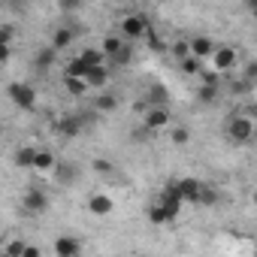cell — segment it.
Masks as SVG:
<instances>
[{
	"label": "cell",
	"mask_w": 257,
	"mask_h": 257,
	"mask_svg": "<svg viewBox=\"0 0 257 257\" xmlns=\"http://www.w3.org/2000/svg\"><path fill=\"white\" fill-rule=\"evenodd\" d=\"M227 137L233 143H251V137H254V121H251V115H230L227 118Z\"/></svg>",
	"instance_id": "obj_1"
},
{
	"label": "cell",
	"mask_w": 257,
	"mask_h": 257,
	"mask_svg": "<svg viewBox=\"0 0 257 257\" xmlns=\"http://www.w3.org/2000/svg\"><path fill=\"white\" fill-rule=\"evenodd\" d=\"M149 31H152V28H149V19H146L143 13H131V16H124V19H121V34L127 37V43L143 40Z\"/></svg>",
	"instance_id": "obj_2"
},
{
	"label": "cell",
	"mask_w": 257,
	"mask_h": 257,
	"mask_svg": "<svg viewBox=\"0 0 257 257\" xmlns=\"http://www.w3.org/2000/svg\"><path fill=\"white\" fill-rule=\"evenodd\" d=\"M7 94H10V100H13L19 109H34V106H37V88L28 85V82H13V85L7 88Z\"/></svg>",
	"instance_id": "obj_3"
},
{
	"label": "cell",
	"mask_w": 257,
	"mask_h": 257,
	"mask_svg": "<svg viewBox=\"0 0 257 257\" xmlns=\"http://www.w3.org/2000/svg\"><path fill=\"white\" fill-rule=\"evenodd\" d=\"M236 61H239V55H236V49L233 46H215V52H212V58H209V70H215L218 76L221 73H227V70H233L236 67Z\"/></svg>",
	"instance_id": "obj_4"
},
{
	"label": "cell",
	"mask_w": 257,
	"mask_h": 257,
	"mask_svg": "<svg viewBox=\"0 0 257 257\" xmlns=\"http://www.w3.org/2000/svg\"><path fill=\"white\" fill-rule=\"evenodd\" d=\"M164 215H167V221H176L179 218V212H182V200L176 197V191H173V185H167L161 194H158V203H155Z\"/></svg>",
	"instance_id": "obj_5"
},
{
	"label": "cell",
	"mask_w": 257,
	"mask_h": 257,
	"mask_svg": "<svg viewBox=\"0 0 257 257\" xmlns=\"http://www.w3.org/2000/svg\"><path fill=\"white\" fill-rule=\"evenodd\" d=\"M173 121V115H170V109L167 106H152L149 112H146V118H143V124H146V131H164V127Z\"/></svg>",
	"instance_id": "obj_6"
},
{
	"label": "cell",
	"mask_w": 257,
	"mask_h": 257,
	"mask_svg": "<svg viewBox=\"0 0 257 257\" xmlns=\"http://www.w3.org/2000/svg\"><path fill=\"white\" fill-rule=\"evenodd\" d=\"M200 188H203V182H197V179H179V182H173V191H176V197L182 200V206L185 203H197V194H200Z\"/></svg>",
	"instance_id": "obj_7"
},
{
	"label": "cell",
	"mask_w": 257,
	"mask_h": 257,
	"mask_svg": "<svg viewBox=\"0 0 257 257\" xmlns=\"http://www.w3.org/2000/svg\"><path fill=\"white\" fill-rule=\"evenodd\" d=\"M22 206H25V212H31V215H43V212L49 209V194L40 191V188H31V191L22 197Z\"/></svg>",
	"instance_id": "obj_8"
},
{
	"label": "cell",
	"mask_w": 257,
	"mask_h": 257,
	"mask_svg": "<svg viewBox=\"0 0 257 257\" xmlns=\"http://www.w3.org/2000/svg\"><path fill=\"white\" fill-rule=\"evenodd\" d=\"M88 212H91L94 218H106V215H112V212H115V200H112L109 194L97 191V194H91V197H88Z\"/></svg>",
	"instance_id": "obj_9"
},
{
	"label": "cell",
	"mask_w": 257,
	"mask_h": 257,
	"mask_svg": "<svg viewBox=\"0 0 257 257\" xmlns=\"http://www.w3.org/2000/svg\"><path fill=\"white\" fill-rule=\"evenodd\" d=\"M188 52H191V58H197V61H209L212 58V52H215V40L212 37H197V40H188Z\"/></svg>",
	"instance_id": "obj_10"
},
{
	"label": "cell",
	"mask_w": 257,
	"mask_h": 257,
	"mask_svg": "<svg viewBox=\"0 0 257 257\" xmlns=\"http://www.w3.org/2000/svg\"><path fill=\"white\" fill-rule=\"evenodd\" d=\"M82 131H85V115H64V118L58 121V134L67 137V140L79 137Z\"/></svg>",
	"instance_id": "obj_11"
},
{
	"label": "cell",
	"mask_w": 257,
	"mask_h": 257,
	"mask_svg": "<svg viewBox=\"0 0 257 257\" xmlns=\"http://www.w3.org/2000/svg\"><path fill=\"white\" fill-rule=\"evenodd\" d=\"M73 40H76V31H73L70 25H61V28H55L49 49H55V52H61V49H70V46H73Z\"/></svg>",
	"instance_id": "obj_12"
},
{
	"label": "cell",
	"mask_w": 257,
	"mask_h": 257,
	"mask_svg": "<svg viewBox=\"0 0 257 257\" xmlns=\"http://www.w3.org/2000/svg\"><path fill=\"white\" fill-rule=\"evenodd\" d=\"M109 79H112V70H109L106 64L91 67V70L85 73V85H88V88H106V85H109Z\"/></svg>",
	"instance_id": "obj_13"
},
{
	"label": "cell",
	"mask_w": 257,
	"mask_h": 257,
	"mask_svg": "<svg viewBox=\"0 0 257 257\" xmlns=\"http://www.w3.org/2000/svg\"><path fill=\"white\" fill-rule=\"evenodd\" d=\"M82 251V242L76 236H58L55 239V254L58 257H76Z\"/></svg>",
	"instance_id": "obj_14"
},
{
	"label": "cell",
	"mask_w": 257,
	"mask_h": 257,
	"mask_svg": "<svg viewBox=\"0 0 257 257\" xmlns=\"http://www.w3.org/2000/svg\"><path fill=\"white\" fill-rule=\"evenodd\" d=\"M134 52H137V49H134V43H124V46H121V49L106 61V67H109V70H112V67H127V64L134 61Z\"/></svg>",
	"instance_id": "obj_15"
},
{
	"label": "cell",
	"mask_w": 257,
	"mask_h": 257,
	"mask_svg": "<svg viewBox=\"0 0 257 257\" xmlns=\"http://www.w3.org/2000/svg\"><path fill=\"white\" fill-rule=\"evenodd\" d=\"M55 167H58V158H55L49 149H37L34 170H40V173H55Z\"/></svg>",
	"instance_id": "obj_16"
},
{
	"label": "cell",
	"mask_w": 257,
	"mask_h": 257,
	"mask_svg": "<svg viewBox=\"0 0 257 257\" xmlns=\"http://www.w3.org/2000/svg\"><path fill=\"white\" fill-rule=\"evenodd\" d=\"M55 179H58V185H73L79 179V167L70 164V161H64V164L55 167Z\"/></svg>",
	"instance_id": "obj_17"
},
{
	"label": "cell",
	"mask_w": 257,
	"mask_h": 257,
	"mask_svg": "<svg viewBox=\"0 0 257 257\" xmlns=\"http://www.w3.org/2000/svg\"><path fill=\"white\" fill-rule=\"evenodd\" d=\"M34 158H37V149L34 146H22L16 155H13V164L19 170H34Z\"/></svg>",
	"instance_id": "obj_18"
},
{
	"label": "cell",
	"mask_w": 257,
	"mask_h": 257,
	"mask_svg": "<svg viewBox=\"0 0 257 257\" xmlns=\"http://www.w3.org/2000/svg\"><path fill=\"white\" fill-rule=\"evenodd\" d=\"M76 58H79V61H82L88 70H91V67H100V64H106V58H103V52H100V49H82Z\"/></svg>",
	"instance_id": "obj_19"
},
{
	"label": "cell",
	"mask_w": 257,
	"mask_h": 257,
	"mask_svg": "<svg viewBox=\"0 0 257 257\" xmlns=\"http://www.w3.org/2000/svg\"><path fill=\"white\" fill-rule=\"evenodd\" d=\"M55 58H58V52H55V49H40V52H37V58H34V64H37V70H40V73H46V70H52V67H55Z\"/></svg>",
	"instance_id": "obj_20"
},
{
	"label": "cell",
	"mask_w": 257,
	"mask_h": 257,
	"mask_svg": "<svg viewBox=\"0 0 257 257\" xmlns=\"http://www.w3.org/2000/svg\"><path fill=\"white\" fill-rule=\"evenodd\" d=\"M121 46H124V40H121V37H115V34H106V37H103V43H100V52H103V58L109 61V58H112V55H115Z\"/></svg>",
	"instance_id": "obj_21"
},
{
	"label": "cell",
	"mask_w": 257,
	"mask_h": 257,
	"mask_svg": "<svg viewBox=\"0 0 257 257\" xmlns=\"http://www.w3.org/2000/svg\"><path fill=\"white\" fill-rule=\"evenodd\" d=\"M85 73H88V67H85L79 58L67 61V67H64V76H67V79H85Z\"/></svg>",
	"instance_id": "obj_22"
},
{
	"label": "cell",
	"mask_w": 257,
	"mask_h": 257,
	"mask_svg": "<svg viewBox=\"0 0 257 257\" xmlns=\"http://www.w3.org/2000/svg\"><path fill=\"white\" fill-rule=\"evenodd\" d=\"M179 67H182V73L185 76H200V70H203V61H197V58H185V61H179Z\"/></svg>",
	"instance_id": "obj_23"
},
{
	"label": "cell",
	"mask_w": 257,
	"mask_h": 257,
	"mask_svg": "<svg viewBox=\"0 0 257 257\" xmlns=\"http://www.w3.org/2000/svg\"><path fill=\"white\" fill-rule=\"evenodd\" d=\"M64 88H67L73 97H82V94H88V85H85V79H67V76H64Z\"/></svg>",
	"instance_id": "obj_24"
},
{
	"label": "cell",
	"mask_w": 257,
	"mask_h": 257,
	"mask_svg": "<svg viewBox=\"0 0 257 257\" xmlns=\"http://www.w3.org/2000/svg\"><path fill=\"white\" fill-rule=\"evenodd\" d=\"M149 103L152 106H167V88L164 85H152L149 88Z\"/></svg>",
	"instance_id": "obj_25"
},
{
	"label": "cell",
	"mask_w": 257,
	"mask_h": 257,
	"mask_svg": "<svg viewBox=\"0 0 257 257\" xmlns=\"http://www.w3.org/2000/svg\"><path fill=\"white\" fill-rule=\"evenodd\" d=\"M197 203H200V206H215V203H218V191L209 188V185H203L200 194H197Z\"/></svg>",
	"instance_id": "obj_26"
},
{
	"label": "cell",
	"mask_w": 257,
	"mask_h": 257,
	"mask_svg": "<svg viewBox=\"0 0 257 257\" xmlns=\"http://www.w3.org/2000/svg\"><path fill=\"white\" fill-rule=\"evenodd\" d=\"M94 106H97L100 112H112V109H118V97H115V94H103V97L94 100Z\"/></svg>",
	"instance_id": "obj_27"
},
{
	"label": "cell",
	"mask_w": 257,
	"mask_h": 257,
	"mask_svg": "<svg viewBox=\"0 0 257 257\" xmlns=\"http://www.w3.org/2000/svg\"><path fill=\"white\" fill-rule=\"evenodd\" d=\"M25 248H28V242H25V239H10V242H7V248H4V254H7V257H22V254H25Z\"/></svg>",
	"instance_id": "obj_28"
},
{
	"label": "cell",
	"mask_w": 257,
	"mask_h": 257,
	"mask_svg": "<svg viewBox=\"0 0 257 257\" xmlns=\"http://www.w3.org/2000/svg\"><path fill=\"white\" fill-rule=\"evenodd\" d=\"M16 43V25H0V46Z\"/></svg>",
	"instance_id": "obj_29"
},
{
	"label": "cell",
	"mask_w": 257,
	"mask_h": 257,
	"mask_svg": "<svg viewBox=\"0 0 257 257\" xmlns=\"http://www.w3.org/2000/svg\"><path fill=\"white\" fill-rule=\"evenodd\" d=\"M200 82H203V85H209V88H218V82H221V76H218L215 70H209V67H203V70H200Z\"/></svg>",
	"instance_id": "obj_30"
},
{
	"label": "cell",
	"mask_w": 257,
	"mask_h": 257,
	"mask_svg": "<svg viewBox=\"0 0 257 257\" xmlns=\"http://www.w3.org/2000/svg\"><path fill=\"white\" fill-rule=\"evenodd\" d=\"M188 143H191L188 127H173V146H188Z\"/></svg>",
	"instance_id": "obj_31"
},
{
	"label": "cell",
	"mask_w": 257,
	"mask_h": 257,
	"mask_svg": "<svg viewBox=\"0 0 257 257\" xmlns=\"http://www.w3.org/2000/svg\"><path fill=\"white\" fill-rule=\"evenodd\" d=\"M170 52H173V55H176L179 61H185V58L191 55V52H188V40H176V43L170 46Z\"/></svg>",
	"instance_id": "obj_32"
},
{
	"label": "cell",
	"mask_w": 257,
	"mask_h": 257,
	"mask_svg": "<svg viewBox=\"0 0 257 257\" xmlns=\"http://www.w3.org/2000/svg\"><path fill=\"white\" fill-rule=\"evenodd\" d=\"M197 97H200L203 103H215V100H218V88H209V85H200V91H197Z\"/></svg>",
	"instance_id": "obj_33"
},
{
	"label": "cell",
	"mask_w": 257,
	"mask_h": 257,
	"mask_svg": "<svg viewBox=\"0 0 257 257\" xmlns=\"http://www.w3.org/2000/svg\"><path fill=\"white\" fill-rule=\"evenodd\" d=\"M91 167H94V173H97V176H112V170H115V167H112L109 161H103V158H97Z\"/></svg>",
	"instance_id": "obj_34"
},
{
	"label": "cell",
	"mask_w": 257,
	"mask_h": 257,
	"mask_svg": "<svg viewBox=\"0 0 257 257\" xmlns=\"http://www.w3.org/2000/svg\"><path fill=\"white\" fill-rule=\"evenodd\" d=\"M10 58H13V46H0V67L10 64Z\"/></svg>",
	"instance_id": "obj_35"
},
{
	"label": "cell",
	"mask_w": 257,
	"mask_h": 257,
	"mask_svg": "<svg viewBox=\"0 0 257 257\" xmlns=\"http://www.w3.org/2000/svg\"><path fill=\"white\" fill-rule=\"evenodd\" d=\"M22 257H43V251H40L37 245H31V242H28V248H25V254H22Z\"/></svg>",
	"instance_id": "obj_36"
},
{
	"label": "cell",
	"mask_w": 257,
	"mask_h": 257,
	"mask_svg": "<svg viewBox=\"0 0 257 257\" xmlns=\"http://www.w3.org/2000/svg\"><path fill=\"white\" fill-rule=\"evenodd\" d=\"M0 137H4V121H0Z\"/></svg>",
	"instance_id": "obj_37"
},
{
	"label": "cell",
	"mask_w": 257,
	"mask_h": 257,
	"mask_svg": "<svg viewBox=\"0 0 257 257\" xmlns=\"http://www.w3.org/2000/svg\"><path fill=\"white\" fill-rule=\"evenodd\" d=\"M76 257H79V254H76Z\"/></svg>",
	"instance_id": "obj_38"
}]
</instances>
